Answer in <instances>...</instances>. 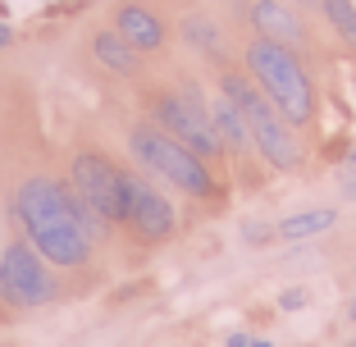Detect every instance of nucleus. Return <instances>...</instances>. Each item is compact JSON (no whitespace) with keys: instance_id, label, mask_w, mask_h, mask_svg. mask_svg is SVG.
<instances>
[{"instance_id":"1","label":"nucleus","mask_w":356,"mask_h":347,"mask_svg":"<svg viewBox=\"0 0 356 347\" xmlns=\"http://www.w3.org/2000/svg\"><path fill=\"white\" fill-rule=\"evenodd\" d=\"M19 220L28 229L32 247L46 256L51 265H87L92 256V229L83 224L74 192L55 179H28L19 188Z\"/></svg>"},{"instance_id":"2","label":"nucleus","mask_w":356,"mask_h":347,"mask_svg":"<svg viewBox=\"0 0 356 347\" xmlns=\"http://www.w3.org/2000/svg\"><path fill=\"white\" fill-rule=\"evenodd\" d=\"M242 60H247V69H252L256 87L270 96V106L279 110L288 124L293 128L311 124L315 119V87H311V78H306V69H302V60H297L293 46L270 42V37H256V42L242 51Z\"/></svg>"},{"instance_id":"3","label":"nucleus","mask_w":356,"mask_h":347,"mask_svg":"<svg viewBox=\"0 0 356 347\" xmlns=\"http://www.w3.org/2000/svg\"><path fill=\"white\" fill-rule=\"evenodd\" d=\"M224 96L242 110V119H247V128H252L256 151H261L274 169H297L302 165V147H297L293 128H288V119L270 106V96H265L261 87H252L242 74H224Z\"/></svg>"},{"instance_id":"4","label":"nucleus","mask_w":356,"mask_h":347,"mask_svg":"<svg viewBox=\"0 0 356 347\" xmlns=\"http://www.w3.org/2000/svg\"><path fill=\"white\" fill-rule=\"evenodd\" d=\"M128 147H133L137 165H147L151 174H160L165 183H174L178 192H188V197H215L210 165L197 156V151H188L183 142H174L169 133L137 124L133 133H128Z\"/></svg>"},{"instance_id":"5","label":"nucleus","mask_w":356,"mask_h":347,"mask_svg":"<svg viewBox=\"0 0 356 347\" xmlns=\"http://www.w3.org/2000/svg\"><path fill=\"white\" fill-rule=\"evenodd\" d=\"M151 115H156V128H169V137H174V142H183L188 151H197L201 160H210V156H220V151H224L220 133H215V119H210L206 101H201L192 87L160 92Z\"/></svg>"},{"instance_id":"6","label":"nucleus","mask_w":356,"mask_h":347,"mask_svg":"<svg viewBox=\"0 0 356 347\" xmlns=\"http://www.w3.org/2000/svg\"><path fill=\"white\" fill-rule=\"evenodd\" d=\"M51 297H55L51 261L37 247H28V242H10L0 252V302L32 311V306L51 302Z\"/></svg>"},{"instance_id":"7","label":"nucleus","mask_w":356,"mask_h":347,"mask_svg":"<svg viewBox=\"0 0 356 347\" xmlns=\"http://www.w3.org/2000/svg\"><path fill=\"white\" fill-rule=\"evenodd\" d=\"M69 174H74V197L83 211H92L105 224L124 220V169H115L96 151H83V156H74Z\"/></svg>"},{"instance_id":"8","label":"nucleus","mask_w":356,"mask_h":347,"mask_svg":"<svg viewBox=\"0 0 356 347\" xmlns=\"http://www.w3.org/2000/svg\"><path fill=\"white\" fill-rule=\"evenodd\" d=\"M124 220L133 224L137 238L160 242V238L174 233V206H169V201L160 197L142 174H128V169H124Z\"/></svg>"},{"instance_id":"9","label":"nucleus","mask_w":356,"mask_h":347,"mask_svg":"<svg viewBox=\"0 0 356 347\" xmlns=\"http://www.w3.org/2000/svg\"><path fill=\"white\" fill-rule=\"evenodd\" d=\"M115 32L124 37L128 46H133L137 55H151V51H160V46H165V23H160L147 5H119Z\"/></svg>"},{"instance_id":"10","label":"nucleus","mask_w":356,"mask_h":347,"mask_svg":"<svg viewBox=\"0 0 356 347\" xmlns=\"http://www.w3.org/2000/svg\"><path fill=\"white\" fill-rule=\"evenodd\" d=\"M252 23H256L261 37H270V42H283V46L302 42V19H297L283 0H256L252 5Z\"/></svg>"},{"instance_id":"11","label":"nucleus","mask_w":356,"mask_h":347,"mask_svg":"<svg viewBox=\"0 0 356 347\" xmlns=\"http://www.w3.org/2000/svg\"><path fill=\"white\" fill-rule=\"evenodd\" d=\"M92 55L105 64V69H110V74H124V78L142 69V55H137L115 28H110V32H96V37H92Z\"/></svg>"},{"instance_id":"12","label":"nucleus","mask_w":356,"mask_h":347,"mask_svg":"<svg viewBox=\"0 0 356 347\" xmlns=\"http://www.w3.org/2000/svg\"><path fill=\"white\" fill-rule=\"evenodd\" d=\"M210 119H215V133H220V142H224L229 151H252V128H247L242 110L233 106L229 96H215V110H210Z\"/></svg>"},{"instance_id":"13","label":"nucleus","mask_w":356,"mask_h":347,"mask_svg":"<svg viewBox=\"0 0 356 347\" xmlns=\"http://www.w3.org/2000/svg\"><path fill=\"white\" fill-rule=\"evenodd\" d=\"M334 220H338V211H297V215H288V220L279 224V238L283 242H306V238H320V233H329L334 229Z\"/></svg>"},{"instance_id":"14","label":"nucleus","mask_w":356,"mask_h":347,"mask_svg":"<svg viewBox=\"0 0 356 347\" xmlns=\"http://www.w3.org/2000/svg\"><path fill=\"white\" fill-rule=\"evenodd\" d=\"M320 10H325L329 28H334L347 46H356V0H320Z\"/></svg>"},{"instance_id":"15","label":"nucleus","mask_w":356,"mask_h":347,"mask_svg":"<svg viewBox=\"0 0 356 347\" xmlns=\"http://www.w3.org/2000/svg\"><path fill=\"white\" fill-rule=\"evenodd\" d=\"M188 42H197L206 55H220V28L215 23H206V19H188Z\"/></svg>"},{"instance_id":"16","label":"nucleus","mask_w":356,"mask_h":347,"mask_svg":"<svg viewBox=\"0 0 356 347\" xmlns=\"http://www.w3.org/2000/svg\"><path fill=\"white\" fill-rule=\"evenodd\" d=\"M306 302H311V293H306V288H283V297H279L283 311H302Z\"/></svg>"},{"instance_id":"17","label":"nucleus","mask_w":356,"mask_h":347,"mask_svg":"<svg viewBox=\"0 0 356 347\" xmlns=\"http://www.w3.org/2000/svg\"><path fill=\"white\" fill-rule=\"evenodd\" d=\"M229 347H270V338H252V334H233Z\"/></svg>"},{"instance_id":"18","label":"nucleus","mask_w":356,"mask_h":347,"mask_svg":"<svg viewBox=\"0 0 356 347\" xmlns=\"http://www.w3.org/2000/svg\"><path fill=\"white\" fill-rule=\"evenodd\" d=\"M265 233H270V229H265V224H247V242H256V247H261V242H270V238H265Z\"/></svg>"},{"instance_id":"19","label":"nucleus","mask_w":356,"mask_h":347,"mask_svg":"<svg viewBox=\"0 0 356 347\" xmlns=\"http://www.w3.org/2000/svg\"><path fill=\"white\" fill-rule=\"evenodd\" d=\"M347 316H352V325H356V293H352V306H347Z\"/></svg>"},{"instance_id":"20","label":"nucleus","mask_w":356,"mask_h":347,"mask_svg":"<svg viewBox=\"0 0 356 347\" xmlns=\"http://www.w3.org/2000/svg\"><path fill=\"white\" fill-rule=\"evenodd\" d=\"M5 42H10V28H5V23H0V46H5Z\"/></svg>"},{"instance_id":"21","label":"nucleus","mask_w":356,"mask_h":347,"mask_svg":"<svg viewBox=\"0 0 356 347\" xmlns=\"http://www.w3.org/2000/svg\"><path fill=\"white\" fill-rule=\"evenodd\" d=\"M352 347H356V343H352Z\"/></svg>"}]
</instances>
